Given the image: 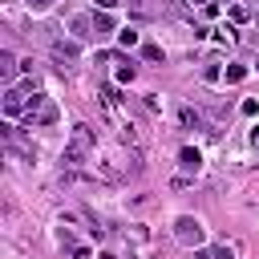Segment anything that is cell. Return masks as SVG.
Returning a JSON list of instances; mask_svg holds the SVG:
<instances>
[{
  "instance_id": "1",
  "label": "cell",
  "mask_w": 259,
  "mask_h": 259,
  "mask_svg": "<svg viewBox=\"0 0 259 259\" xmlns=\"http://www.w3.org/2000/svg\"><path fill=\"white\" fill-rule=\"evenodd\" d=\"M202 235H206V227H202L194 214L174 219V239H178V243H186V247H202Z\"/></svg>"
},
{
  "instance_id": "2",
  "label": "cell",
  "mask_w": 259,
  "mask_h": 259,
  "mask_svg": "<svg viewBox=\"0 0 259 259\" xmlns=\"http://www.w3.org/2000/svg\"><path fill=\"white\" fill-rule=\"evenodd\" d=\"M24 109H28L24 89H12V85H8V93H4V117H20Z\"/></svg>"
},
{
  "instance_id": "3",
  "label": "cell",
  "mask_w": 259,
  "mask_h": 259,
  "mask_svg": "<svg viewBox=\"0 0 259 259\" xmlns=\"http://www.w3.org/2000/svg\"><path fill=\"white\" fill-rule=\"evenodd\" d=\"M178 166H182L186 174H198V166H202V154H198L194 146H182V150H178Z\"/></svg>"
},
{
  "instance_id": "4",
  "label": "cell",
  "mask_w": 259,
  "mask_h": 259,
  "mask_svg": "<svg viewBox=\"0 0 259 259\" xmlns=\"http://www.w3.org/2000/svg\"><path fill=\"white\" fill-rule=\"evenodd\" d=\"M69 28H73V40H89V36L97 32V28H93V16H73Z\"/></svg>"
},
{
  "instance_id": "5",
  "label": "cell",
  "mask_w": 259,
  "mask_h": 259,
  "mask_svg": "<svg viewBox=\"0 0 259 259\" xmlns=\"http://www.w3.org/2000/svg\"><path fill=\"white\" fill-rule=\"evenodd\" d=\"M53 53H57V57H65V61H77L81 40H53Z\"/></svg>"
},
{
  "instance_id": "6",
  "label": "cell",
  "mask_w": 259,
  "mask_h": 259,
  "mask_svg": "<svg viewBox=\"0 0 259 259\" xmlns=\"http://www.w3.org/2000/svg\"><path fill=\"white\" fill-rule=\"evenodd\" d=\"M93 28H97V36H105V32H113V16H109L105 8H97V12H93Z\"/></svg>"
},
{
  "instance_id": "7",
  "label": "cell",
  "mask_w": 259,
  "mask_h": 259,
  "mask_svg": "<svg viewBox=\"0 0 259 259\" xmlns=\"http://www.w3.org/2000/svg\"><path fill=\"white\" fill-rule=\"evenodd\" d=\"M16 69H20V65H16V57L4 49V53H0V77H4V81H12V77H16Z\"/></svg>"
},
{
  "instance_id": "8",
  "label": "cell",
  "mask_w": 259,
  "mask_h": 259,
  "mask_svg": "<svg viewBox=\"0 0 259 259\" xmlns=\"http://www.w3.org/2000/svg\"><path fill=\"white\" fill-rule=\"evenodd\" d=\"M178 121H182L186 130H190V125H194V130H202V113H198V109H190V105H182V109H178Z\"/></svg>"
},
{
  "instance_id": "9",
  "label": "cell",
  "mask_w": 259,
  "mask_h": 259,
  "mask_svg": "<svg viewBox=\"0 0 259 259\" xmlns=\"http://www.w3.org/2000/svg\"><path fill=\"white\" fill-rule=\"evenodd\" d=\"M73 146L89 154V146H93V134H89V125H73Z\"/></svg>"
},
{
  "instance_id": "10",
  "label": "cell",
  "mask_w": 259,
  "mask_h": 259,
  "mask_svg": "<svg viewBox=\"0 0 259 259\" xmlns=\"http://www.w3.org/2000/svg\"><path fill=\"white\" fill-rule=\"evenodd\" d=\"M243 77H247V65H227V73H223V81H227V85H239Z\"/></svg>"
},
{
  "instance_id": "11",
  "label": "cell",
  "mask_w": 259,
  "mask_h": 259,
  "mask_svg": "<svg viewBox=\"0 0 259 259\" xmlns=\"http://www.w3.org/2000/svg\"><path fill=\"white\" fill-rule=\"evenodd\" d=\"M117 45H121V49H134V45H138V32H134L130 24H125V28H117Z\"/></svg>"
},
{
  "instance_id": "12",
  "label": "cell",
  "mask_w": 259,
  "mask_h": 259,
  "mask_svg": "<svg viewBox=\"0 0 259 259\" xmlns=\"http://www.w3.org/2000/svg\"><path fill=\"white\" fill-rule=\"evenodd\" d=\"M53 121H57V105L49 101V105H45V109L36 113V121H32V125H53Z\"/></svg>"
},
{
  "instance_id": "13",
  "label": "cell",
  "mask_w": 259,
  "mask_h": 259,
  "mask_svg": "<svg viewBox=\"0 0 259 259\" xmlns=\"http://www.w3.org/2000/svg\"><path fill=\"white\" fill-rule=\"evenodd\" d=\"M202 81H223V69H219L214 61H206V65H202Z\"/></svg>"
},
{
  "instance_id": "14",
  "label": "cell",
  "mask_w": 259,
  "mask_h": 259,
  "mask_svg": "<svg viewBox=\"0 0 259 259\" xmlns=\"http://www.w3.org/2000/svg\"><path fill=\"white\" fill-rule=\"evenodd\" d=\"M134 73H138L134 65H117V81H121V85H125V81H134Z\"/></svg>"
},
{
  "instance_id": "15",
  "label": "cell",
  "mask_w": 259,
  "mask_h": 259,
  "mask_svg": "<svg viewBox=\"0 0 259 259\" xmlns=\"http://www.w3.org/2000/svg\"><path fill=\"white\" fill-rule=\"evenodd\" d=\"M231 20L243 24V20H247V8H243V4H231Z\"/></svg>"
},
{
  "instance_id": "16",
  "label": "cell",
  "mask_w": 259,
  "mask_h": 259,
  "mask_svg": "<svg viewBox=\"0 0 259 259\" xmlns=\"http://www.w3.org/2000/svg\"><path fill=\"white\" fill-rule=\"evenodd\" d=\"M142 57H146V61H162V49H158V45H146Z\"/></svg>"
},
{
  "instance_id": "17",
  "label": "cell",
  "mask_w": 259,
  "mask_h": 259,
  "mask_svg": "<svg viewBox=\"0 0 259 259\" xmlns=\"http://www.w3.org/2000/svg\"><path fill=\"white\" fill-rule=\"evenodd\" d=\"M130 8H134L138 16H150V4H146V0H130Z\"/></svg>"
},
{
  "instance_id": "18",
  "label": "cell",
  "mask_w": 259,
  "mask_h": 259,
  "mask_svg": "<svg viewBox=\"0 0 259 259\" xmlns=\"http://www.w3.org/2000/svg\"><path fill=\"white\" fill-rule=\"evenodd\" d=\"M49 4H53V0H28V8H32V12H45Z\"/></svg>"
},
{
  "instance_id": "19",
  "label": "cell",
  "mask_w": 259,
  "mask_h": 259,
  "mask_svg": "<svg viewBox=\"0 0 259 259\" xmlns=\"http://www.w3.org/2000/svg\"><path fill=\"white\" fill-rule=\"evenodd\" d=\"M214 259H235V255H231V247H214Z\"/></svg>"
},
{
  "instance_id": "20",
  "label": "cell",
  "mask_w": 259,
  "mask_h": 259,
  "mask_svg": "<svg viewBox=\"0 0 259 259\" xmlns=\"http://www.w3.org/2000/svg\"><path fill=\"white\" fill-rule=\"evenodd\" d=\"M117 4H121V0H97V8H105V12H113Z\"/></svg>"
},
{
  "instance_id": "21",
  "label": "cell",
  "mask_w": 259,
  "mask_h": 259,
  "mask_svg": "<svg viewBox=\"0 0 259 259\" xmlns=\"http://www.w3.org/2000/svg\"><path fill=\"white\" fill-rule=\"evenodd\" d=\"M251 142H255V150H259V130H255V134H251Z\"/></svg>"
},
{
  "instance_id": "22",
  "label": "cell",
  "mask_w": 259,
  "mask_h": 259,
  "mask_svg": "<svg viewBox=\"0 0 259 259\" xmlns=\"http://www.w3.org/2000/svg\"><path fill=\"white\" fill-rule=\"evenodd\" d=\"M190 4H198V8H202V4H210V0H190Z\"/></svg>"
},
{
  "instance_id": "23",
  "label": "cell",
  "mask_w": 259,
  "mask_h": 259,
  "mask_svg": "<svg viewBox=\"0 0 259 259\" xmlns=\"http://www.w3.org/2000/svg\"><path fill=\"white\" fill-rule=\"evenodd\" d=\"M255 69H259V61H255Z\"/></svg>"
}]
</instances>
